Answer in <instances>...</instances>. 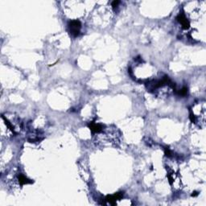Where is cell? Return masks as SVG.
I'll use <instances>...</instances> for the list:
<instances>
[{"mask_svg": "<svg viewBox=\"0 0 206 206\" xmlns=\"http://www.w3.org/2000/svg\"><path fill=\"white\" fill-rule=\"evenodd\" d=\"M80 28H81V24L79 20H72L69 24V28L71 35L76 37L79 35L80 33Z\"/></svg>", "mask_w": 206, "mask_h": 206, "instance_id": "obj_1", "label": "cell"}, {"mask_svg": "<svg viewBox=\"0 0 206 206\" xmlns=\"http://www.w3.org/2000/svg\"><path fill=\"white\" fill-rule=\"evenodd\" d=\"M122 196H123V192H118V193H115L114 195L107 196L105 198V200L110 203V205H115L116 201L118 200L121 199Z\"/></svg>", "mask_w": 206, "mask_h": 206, "instance_id": "obj_2", "label": "cell"}, {"mask_svg": "<svg viewBox=\"0 0 206 206\" xmlns=\"http://www.w3.org/2000/svg\"><path fill=\"white\" fill-rule=\"evenodd\" d=\"M176 19H177V21L182 25V28H184V29H188V28H189L190 23H189V21L188 20V19L185 17V15L184 14L179 15L178 16L176 17Z\"/></svg>", "mask_w": 206, "mask_h": 206, "instance_id": "obj_3", "label": "cell"}, {"mask_svg": "<svg viewBox=\"0 0 206 206\" xmlns=\"http://www.w3.org/2000/svg\"><path fill=\"white\" fill-rule=\"evenodd\" d=\"M89 127L91 130V131L94 133H99L101 132L102 129H103V126L101 124H98L94 122H90L89 124Z\"/></svg>", "mask_w": 206, "mask_h": 206, "instance_id": "obj_4", "label": "cell"}, {"mask_svg": "<svg viewBox=\"0 0 206 206\" xmlns=\"http://www.w3.org/2000/svg\"><path fill=\"white\" fill-rule=\"evenodd\" d=\"M19 182L22 185L28 184H32V183H33L32 180L28 179L26 176H24V175H19Z\"/></svg>", "mask_w": 206, "mask_h": 206, "instance_id": "obj_5", "label": "cell"}, {"mask_svg": "<svg viewBox=\"0 0 206 206\" xmlns=\"http://www.w3.org/2000/svg\"><path fill=\"white\" fill-rule=\"evenodd\" d=\"M177 93H178V94L181 95V96H185V95H187V94H188V88L184 87L182 89L178 91Z\"/></svg>", "mask_w": 206, "mask_h": 206, "instance_id": "obj_6", "label": "cell"}, {"mask_svg": "<svg viewBox=\"0 0 206 206\" xmlns=\"http://www.w3.org/2000/svg\"><path fill=\"white\" fill-rule=\"evenodd\" d=\"M164 151H165V155H166V156H168V157H171V151H170V149H169L168 147H165Z\"/></svg>", "mask_w": 206, "mask_h": 206, "instance_id": "obj_7", "label": "cell"}, {"mask_svg": "<svg viewBox=\"0 0 206 206\" xmlns=\"http://www.w3.org/2000/svg\"><path fill=\"white\" fill-rule=\"evenodd\" d=\"M119 3H120L119 1H114V2L112 3V6H113L114 8H115V7H118V5L119 4Z\"/></svg>", "mask_w": 206, "mask_h": 206, "instance_id": "obj_8", "label": "cell"}]
</instances>
